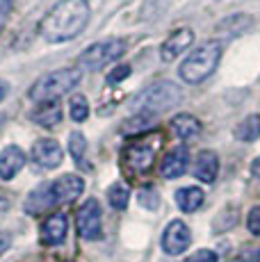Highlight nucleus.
Instances as JSON below:
<instances>
[{
	"label": "nucleus",
	"instance_id": "1",
	"mask_svg": "<svg viewBox=\"0 0 260 262\" xmlns=\"http://www.w3.org/2000/svg\"><path fill=\"white\" fill-rule=\"evenodd\" d=\"M89 3L87 0H59L57 5L41 18L39 32L44 41L64 43L76 39L89 23Z\"/></svg>",
	"mask_w": 260,
	"mask_h": 262
},
{
	"label": "nucleus",
	"instance_id": "2",
	"mask_svg": "<svg viewBox=\"0 0 260 262\" xmlns=\"http://www.w3.org/2000/svg\"><path fill=\"white\" fill-rule=\"evenodd\" d=\"M82 189H84V180L78 178L76 173L59 176L53 183L39 185V187L28 196L23 208H26L28 214H41V212H46V210L55 208V205L73 203V201L82 194Z\"/></svg>",
	"mask_w": 260,
	"mask_h": 262
},
{
	"label": "nucleus",
	"instance_id": "3",
	"mask_svg": "<svg viewBox=\"0 0 260 262\" xmlns=\"http://www.w3.org/2000/svg\"><path fill=\"white\" fill-rule=\"evenodd\" d=\"M183 100V92L169 80H158V82L148 84L144 92H139L133 98L130 107L135 110L137 114H160L167 112V110L176 107L178 103Z\"/></svg>",
	"mask_w": 260,
	"mask_h": 262
},
{
	"label": "nucleus",
	"instance_id": "4",
	"mask_svg": "<svg viewBox=\"0 0 260 262\" xmlns=\"http://www.w3.org/2000/svg\"><path fill=\"white\" fill-rule=\"evenodd\" d=\"M82 80V71L80 69H57L51 71L37 80L30 87V100L44 105V103H53L55 98L64 96L67 92H71L73 87H78V82Z\"/></svg>",
	"mask_w": 260,
	"mask_h": 262
},
{
	"label": "nucleus",
	"instance_id": "5",
	"mask_svg": "<svg viewBox=\"0 0 260 262\" xmlns=\"http://www.w3.org/2000/svg\"><path fill=\"white\" fill-rule=\"evenodd\" d=\"M219 59H222V43L219 41H206L199 48H194L187 55V59L181 64V78L189 84H199L214 73Z\"/></svg>",
	"mask_w": 260,
	"mask_h": 262
},
{
	"label": "nucleus",
	"instance_id": "6",
	"mask_svg": "<svg viewBox=\"0 0 260 262\" xmlns=\"http://www.w3.org/2000/svg\"><path fill=\"white\" fill-rule=\"evenodd\" d=\"M123 53H126V41H121V39H105V41L92 43V46L80 55L78 62H80V67L98 71V69L117 62Z\"/></svg>",
	"mask_w": 260,
	"mask_h": 262
},
{
	"label": "nucleus",
	"instance_id": "7",
	"mask_svg": "<svg viewBox=\"0 0 260 262\" xmlns=\"http://www.w3.org/2000/svg\"><path fill=\"white\" fill-rule=\"evenodd\" d=\"M160 139H146V142H135L123 150V167L130 176H142L156 162V150Z\"/></svg>",
	"mask_w": 260,
	"mask_h": 262
},
{
	"label": "nucleus",
	"instance_id": "8",
	"mask_svg": "<svg viewBox=\"0 0 260 262\" xmlns=\"http://www.w3.org/2000/svg\"><path fill=\"white\" fill-rule=\"evenodd\" d=\"M76 226H78V235L82 239H101L103 235V212L101 205L96 199H87L84 205H80L78 214H76Z\"/></svg>",
	"mask_w": 260,
	"mask_h": 262
},
{
	"label": "nucleus",
	"instance_id": "9",
	"mask_svg": "<svg viewBox=\"0 0 260 262\" xmlns=\"http://www.w3.org/2000/svg\"><path fill=\"white\" fill-rule=\"evenodd\" d=\"M192 244V233H189L187 224L181 219L171 221V224L164 228V235H162V251L167 255H181L183 251L189 249Z\"/></svg>",
	"mask_w": 260,
	"mask_h": 262
},
{
	"label": "nucleus",
	"instance_id": "10",
	"mask_svg": "<svg viewBox=\"0 0 260 262\" xmlns=\"http://www.w3.org/2000/svg\"><path fill=\"white\" fill-rule=\"evenodd\" d=\"M194 43V32L189 28H178L164 39V43L160 46V57L162 62H174L183 50H187Z\"/></svg>",
	"mask_w": 260,
	"mask_h": 262
},
{
	"label": "nucleus",
	"instance_id": "11",
	"mask_svg": "<svg viewBox=\"0 0 260 262\" xmlns=\"http://www.w3.org/2000/svg\"><path fill=\"white\" fill-rule=\"evenodd\" d=\"M32 160L34 164H39L41 169H55L62 164L64 150L55 139H39L32 146Z\"/></svg>",
	"mask_w": 260,
	"mask_h": 262
},
{
	"label": "nucleus",
	"instance_id": "12",
	"mask_svg": "<svg viewBox=\"0 0 260 262\" xmlns=\"http://www.w3.org/2000/svg\"><path fill=\"white\" fill-rule=\"evenodd\" d=\"M67 233H69V219H67V214H62V212L51 214L41 224V242L48 246L62 244V242L67 239Z\"/></svg>",
	"mask_w": 260,
	"mask_h": 262
},
{
	"label": "nucleus",
	"instance_id": "13",
	"mask_svg": "<svg viewBox=\"0 0 260 262\" xmlns=\"http://www.w3.org/2000/svg\"><path fill=\"white\" fill-rule=\"evenodd\" d=\"M187 160H189V153H187L185 146H178V148L169 150V153L164 155L162 164H160V173H162V178H167V180L181 178L185 171H187Z\"/></svg>",
	"mask_w": 260,
	"mask_h": 262
},
{
	"label": "nucleus",
	"instance_id": "14",
	"mask_svg": "<svg viewBox=\"0 0 260 262\" xmlns=\"http://www.w3.org/2000/svg\"><path fill=\"white\" fill-rule=\"evenodd\" d=\"M23 167H26V153L18 146H5L0 150V178L3 180H12Z\"/></svg>",
	"mask_w": 260,
	"mask_h": 262
},
{
	"label": "nucleus",
	"instance_id": "15",
	"mask_svg": "<svg viewBox=\"0 0 260 262\" xmlns=\"http://www.w3.org/2000/svg\"><path fill=\"white\" fill-rule=\"evenodd\" d=\"M219 173V160L217 153L212 150H201L197 155V162H194V176H197L201 183H214Z\"/></svg>",
	"mask_w": 260,
	"mask_h": 262
},
{
	"label": "nucleus",
	"instance_id": "16",
	"mask_svg": "<svg viewBox=\"0 0 260 262\" xmlns=\"http://www.w3.org/2000/svg\"><path fill=\"white\" fill-rule=\"evenodd\" d=\"M176 205L183 210V212H197L199 208L203 205V199H206V194H203V189L199 187H183L176 191Z\"/></svg>",
	"mask_w": 260,
	"mask_h": 262
},
{
	"label": "nucleus",
	"instance_id": "17",
	"mask_svg": "<svg viewBox=\"0 0 260 262\" xmlns=\"http://www.w3.org/2000/svg\"><path fill=\"white\" fill-rule=\"evenodd\" d=\"M32 121L44 125V128H53V125H57L62 121V110L55 103H44L32 112Z\"/></svg>",
	"mask_w": 260,
	"mask_h": 262
},
{
	"label": "nucleus",
	"instance_id": "18",
	"mask_svg": "<svg viewBox=\"0 0 260 262\" xmlns=\"http://www.w3.org/2000/svg\"><path fill=\"white\" fill-rule=\"evenodd\" d=\"M171 128L181 139H192L201 133V123H199L192 114H178V117H174Z\"/></svg>",
	"mask_w": 260,
	"mask_h": 262
},
{
	"label": "nucleus",
	"instance_id": "19",
	"mask_svg": "<svg viewBox=\"0 0 260 262\" xmlns=\"http://www.w3.org/2000/svg\"><path fill=\"white\" fill-rule=\"evenodd\" d=\"M235 137L240 139V142H256L260 137V117L258 114H251V117H247L242 121V123L237 125V130H235Z\"/></svg>",
	"mask_w": 260,
	"mask_h": 262
},
{
	"label": "nucleus",
	"instance_id": "20",
	"mask_svg": "<svg viewBox=\"0 0 260 262\" xmlns=\"http://www.w3.org/2000/svg\"><path fill=\"white\" fill-rule=\"evenodd\" d=\"M69 153L76 160L78 167H84V153H87V139L82 133H71L69 137Z\"/></svg>",
	"mask_w": 260,
	"mask_h": 262
},
{
	"label": "nucleus",
	"instance_id": "21",
	"mask_svg": "<svg viewBox=\"0 0 260 262\" xmlns=\"http://www.w3.org/2000/svg\"><path fill=\"white\" fill-rule=\"evenodd\" d=\"M107 201L114 210H126V205L130 201V189L121 183H114L112 187L107 189Z\"/></svg>",
	"mask_w": 260,
	"mask_h": 262
},
{
	"label": "nucleus",
	"instance_id": "22",
	"mask_svg": "<svg viewBox=\"0 0 260 262\" xmlns=\"http://www.w3.org/2000/svg\"><path fill=\"white\" fill-rule=\"evenodd\" d=\"M151 128H153L151 114H137L135 119H128L121 130H123V135H133V133H146Z\"/></svg>",
	"mask_w": 260,
	"mask_h": 262
},
{
	"label": "nucleus",
	"instance_id": "23",
	"mask_svg": "<svg viewBox=\"0 0 260 262\" xmlns=\"http://www.w3.org/2000/svg\"><path fill=\"white\" fill-rule=\"evenodd\" d=\"M69 114H71V119L73 121H84L89 117V103H87V98L84 96H73L71 100H69Z\"/></svg>",
	"mask_w": 260,
	"mask_h": 262
},
{
	"label": "nucleus",
	"instance_id": "24",
	"mask_svg": "<svg viewBox=\"0 0 260 262\" xmlns=\"http://www.w3.org/2000/svg\"><path fill=\"white\" fill-rule=\"evenodd\" d=\"M139 205H144V208H148V210H156L158 205H160L158 194H156V191H153L151 187L142 189V191H139Z\"/></svg>",
	"mask_w": 260,
	"mask_h": 262
},
{
	"label": "nucleus",
	"instance_id": "25",
	"mask_svg": "<svg viewBox=\"0 0 260 262\" xmlns=\"http://www.w3.org/2000/svg\"><path fill=\"white\" fill-rule=\"evenodd\" d=\"M185 262H219V255L210 249H201L197 253H192L189 258H185Z\"/></svg>",
	"mask_w": 260,
	"mask_h": 262
},
{
	"label": "nucleus",
	"instance_id": "26",
	"mask_svg": "<svg viewBox=\"0 0 260 262\" xmlns=\"http://www.w3.org/2000/svg\"><path fill=\"white\" fill-rule=\"evenodd\" d=\"M247 228H249V233H253L256 237H260V205H256V208L249 212V216H247Z\"/></svg>",
	"mask_w": 260,
	"mask_h": 262
},
{
	"label": "nucleus",
	"instance_id": "27",
	"mask_svg": "<svg viewBox=\"0 0 260 262\" xmlns=\"http://www.w3.org/2000/svg\"><path fill=\"white\" fill-rule=\"evenodd\" d=\"M128 75H130V67H128V64H123V67H119L114 73H110V75H107V82H110V84H114V82H119V80H126Z\"/></svg>",
	"mask_w": 260,
	"mask_h": 262
},
{
	"label": "nucleus",
	"instance_id": "28",
	"mask_svg": "<svg viewBox=\"0 0 260 262\" xmlns=\"http://www.w3.org/2000/svg\"><path fill=\"white\" fill-rule=\"evenodd\" d=\"M9 246H12V237H9V235H0V255H3Z\"/></svg>",
	"mask_w": 260,
	"mask_h": 262
},
{
	"label": "nucleus",
	"instance_id": "29",
	"mask_svg": "<svg viewBox=\"0 0 260 262\" xmlns=\"http://www.w3.org/2000/svg\"><path fill=\"white\" fill-rule=\"evenodd\" d=\"M251 173L260 180V158H258V160H253V164H251Z\"/></svg>",
	"mask_w": 260,
	"mask_h": 262
},
{
	"label": "nucleus",
	"instance_id": "30",
	"mask_svg": "<svg viewBox=\"0 0 260 262\" xmlns=\"http://www.w3.org/2000/svg\"><path fill=\"white\" fill-rule=\"evenodd\" d=\"M7 92H9V84L5 82V80H0V100H3L5 96H7Z\"/></svg>",
	"mask_w": 260,
	"mask_h": 262
},
{
	"label": "nucleus",
	"instance_id": "31",
	"mask_svg": "<svg viewBox=\"0 0 260 262\" xmlns=\"http://www.w3.org/2000/svg\"><path fill=\"white\" fill-rule=\"evenodd\" d=\"M3 210H7V201L0 199V212H3Z\"/></svg>",
	"mask_w": 260,
	"mask_h": 262
},
{
	"label": "nucleus",
	"instance_id": "32",
	"mask_svg": "<svg viewBox=\"0 0 260 262\" xmlns=\"http://www.w3.org/2000/svg\"><path fill=\"white\" fill-rule=\"evenodd\" d=\"M253 262H260V249L256 251V255H253Z\"/></svg>",
	"mask_w": 260,
	"mask_h": 262
},
{
	"label": "nucleus",
	"instance_id": "33",
	"mask_svg": "<svg viewBox=\"0 0 260 262\" xmlns=\"http://www.w3.org/2000/svg\"><path fill=\"white\" fill-rule=\"evenodd\" d=\"M0 125H3V117H0Z\"/></svg>",
	"mask_w": 260,
	"mask_h": 262
}]
</instances>
